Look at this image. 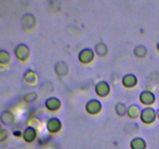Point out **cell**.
<instances>
[{
	"mask_svg": "<svg viewBox=\"0 0 159 149\" xmlns=\"http://www.w3.org/2000/svg\"><path fill=\"white\" fill-rule=\"evenodd\" d=\"M130 147L131 149H145L146 144L141 138H134L130 143Z\"/></svg>",
	"mask_w": 159,
	"mask_h": 149,
	"instance_id": "cell-1",
	"label": "cell"
}]
</instances>
